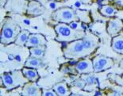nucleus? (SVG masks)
<instances>
[{
    "label": "nucleus",
    "mask_w": 123,
    "mask_h": 96,
    "mask_svg": "<svg viewBox=\"0 0 123 96\" xmlns=\"http://www.w3.org/2000/svg\"><path fill=\"white\" fill-rule=\"evenodd\" d=\"M120 67H122V68H123V60L121 61V63H120Z\"/></svg>",
    "instance_id": "nucleus-27"
},
{
    "label": "nucleus",
    "mask_w": 123,
    "mask_h": 96,
    "mask_svg": "<svg viewBox=\"0 0 123 96\" xmlns=\"http://www.w3.org/2000/svg\"><path fill=\"white\" fill-rule=\"evenodd\" d=\"M21 28L14 20L8 18L2 25L1 34H0V41L3 45L14 43L18 33L21 32Z\"/></svg>",
    "instance_id": "nucleus-3"
},
{
    "label": "nucleus",
    "mask_w": 123,
    "mask_h": 96,
    "mask_svg": "<svg viewBox=\"0 0 123 96\" xmlns=\"http://www.w3.org/2000/svg\"><path fill=\"white\" fill-rule=\"evenodd\" d=\"M80 1H81L82 2H83V3L85 4H89L91 2V0H80Z\"/></svg>",
    "instance_id": "nucleus-25"
},
{
    "label": "nucleus",
    "mask_w": 123,
    "mask_h": 96,
    "mask_svg": "<svg viewBox=\"0 0 123 96\" xmlns=\"http://www.w3.org/2000/svg\"><path fill=\"white\" fill-rule=\"evenodd\" d=\"M111 48L117 53L123 55V37L115 36L111 41Z\"/></svg>",
    "instance_id": "nucleus-16"
},
{
    "label": "nucleus",
    "mask_w": 123,
    "mask_h": 96,
    "mask_svg": "<svg viewBox=\"0 0 123 96\" xmlns=\"http://www.w3.org/2000/svg\"><path fill=\"white\" fill-rule=\"evenodd\" d=\"M76 14L77 17L79 18V21L82 22L83 23H90L91 22L90 13L87 10H76Z\"/></svg>",
    "instance_id": "nucleus-20"
},
{
    "label": "nucleus",
    "mask_w": 123,
    "mask_h": 96,
    "mask_svg": "<svg viewBox=\"0 0 123 96\" xmlns=\"http://www.w3.org/2000/svg\"><path fill=\"white\" fill-rule=\"evenodd\" d=\"M49 7H50L51 9H53V10H55V8H56V3L55 2H50V3L49 4Z\"/></svg>",
    "instance_id": "nucleus-24"
},
{
    "label": "nucleus",
    "mask_w": 123,
    "mask_h": 96,
    "mask_svg": "<svg viewBox=\"0 0 123 96\" xmlns=\"http://www.w3.org/2000/svg\"><path fill=\"white\" fill-rule=\"evenodd\" d=\"M92 63L94 72L98 73V72L111 68L114 64V60L111 57H107L103 55H98L92 59Z\"/></svg>",
    "instance_id": "nucleus-6"
},
{
    "label": "nucleus",
    "mask_w": 123,
    "mask_h": 96,
    "mask_svg": "<svg viewBox=\"0 0 123 96\" xmlns=\"http://www.w3.org/2000/svg\"><path fill=\"white\" fill-rule=\"evenodd\" d=\"M24 66L38 69V68H43V67H45V64H44V61L42 60L41 58H37V57H34V56H30V57L26 60V61L25 62Z\"/></svg>",
    "instance_id": "nucleus-14"
},
{
    "label": "nucleus",
    "mask_w": 123,
    "mask_h": 96,
    "mask_svg": "<svg viewBox=\"0 0 123 96\" xmlns=\"http://www.w3.org/2000/svg\"><path fill=\"white\" fill-rule=\"evenodd\" d=\"M100 14L104 17L113 18L117 13V9L114 5H104L100 9Z\"/></svg>",
    "instance_id": "nucleus-18"
},
{
    "label": "nucleus",
    "mask_w": 123,
    "mask_h": 96,
    "mask_svg": "<svg viewBox=\"0 0 123 96\" xmlns=\"http://www.w3.org/2000/svg\"><path fill=\"white\" fill-rule=\"evenodd\" d=\"M103 94H102V92H100V91H96L95 93V95H102Z\"/></svg>",
    "instance_id": "nucleus-26"
},
{
    "label": "nucleus",
    "mask_w": 123,
    "mask_h": 96,
    "mask_svg": "<svg viewBox=\"0 0 123 96\" xmlns=\"http://www.w3.org/2000/svg\"><path fill=\"white\" fill-rule=\"evenodd\" d=\"M30 34L31 33L26 30H21V32L18 33V35L17 36V38L14 41V44L18 46L25 45V44L27 43Z\"/></svg>",
    "instance_id": "nucleus-17"
},
{
    "label": "nucleus",
    "mask_w": 123,
    "mask_h": 96,
    "mask_svg": "<svg viewBox=\"0 0 123 96\" xmlns=\"http://www.w3.org/2000/svg\"><path fill=\"white\" fill-rule=\"evenodd\" d=\"M113 5L115 6V7H117V8H118V9H122L123 8V0H114L113 1Z\"/></svg>",
    "instance_id": "nucleus-23"
},
{
    "label": "nucleus",
    "mask_w": 123,
    "mask_h": 96,
    "mask_svg": "<svg viewBox=\"0 0 123 96\" xmlns=\"http://www.w3.org/2000/svg\"><path fill=\"white\" fill-rule=\"evenodd\" d=\"M51 1H55V0H51Z\"/></svg>",
    "instance_id": "nucleus-28"
},
{
    "label": "nucleus",
    "mask_w": 123,
    "mask_h": 96,
    "mask_svg": "<svg viewBox=\"0 0 123 96\" xmlns=\"http://www.w3.org/2000/svg\"><path fill=\"white\" fill-rule=\"evenodd\" d=\"M83 46L87 56H90L96 50V48L98 47L99 45V38L91 33H85L84 36L82 38Z\"/></svg>",
    "instance_id": "nucleus-7"
},
{
    "label": "nucleus",
    "mask_w": 123,
    "mask_h": 96,
    "mask_svg": "<svg viewBox=\"0 0 123 96\" xmlns=\"http://www.w3.org/2000/svg\"><path fill=\"white\" fill-rule=\"evenodd\" d=\"M83 80H84L85 83H86V85L84 87V89H86L87 87L94 86L97 79L95 78V76H93V75H87V76H86V77L83 79Z\"/></svg>",
    "instance_id": "nucleus-21"
},
{
    "label": "nucleus",
    "mask_w": 123,
    "mask_h": 96,
    "mask_svg": "<svg viewBox=\"0 0 123 96\" xmlns=\"http://www.w3.org/2000/svg\"><path fill=\"white\" fill-rule=\"evenodd\" d=\"M22 71L24 74L25 77L30 82H37L40 78V76L38 74L37 70L36 68H32V67H22Z\"/></svg>",
    "instance_id": "nucleus-13"
},
{
    "label": "nucleus",
    "mask_w": 123,
    "mask_h": 96,
    "mask_svg": "<svg viewBox=\"0 0 123 96\" xmlns=\"http://www.w3.org/2000/svg\"><path fill=\"white\" fill-rule=\"evenodd\" d=\"M44 11V7L40 2L36 0H30L28 2L26 8V14L29 17H37L42 14Z\"/></svg>",
    "instance_id": "nucleus-11"
},
{
    "label": "nucleus",
    "mask_w": 123,
    "mask_h": 96,
    "mask_svg": "<svg viewBox=\"0 0 123 96\" xmlns=\"http://www.w3.org/2000/svg\"><path fill=\"white\" fill-rule=\"evenodd\" d=\"M53 89L56 91V95L60 96L69 95L71 93L70 89L66 82H61V83H58V84H55L53 87Z\"/></svg>",
    "instance_id": "nucleus-15"
},
{
    "label": "nucleus",
    "mask_w": 123,
    "mask_h": 96,
    "mask_svg": "<svg viewBox=\"0 0 123 96\" xmlns=\"http://www.w3.org/2000/svg\"><path fill=\"white\" fill-rule=\"evenodd\" d=\"M52 18L57 22L70 24L73 22L79 21L76 14V10L70 7H62L57 9L52 14Z\"/></svg>",
    "instance_id": "nucleus-5"
},
{
    "label": "nucleus",
    "mask_w": 123,
    "mask_h": 96,
    "mask_svg": "<svg viewBox=\"0 0 123 96\" xmlns=\"http://www.w3.org/2000/svg\"><path fill=\"white\" fill-rule=\"evenodd\" d=\"M47 41L44 35L39 34V33H32L30 35L29 40L25 46L30 48L32 47H37V46L45 45Z\"/></svg>",
    "instance_id": "nucleus-12"
},
{
    "label": "nucleus",
    "mask_w": 123,
    "mask_h": 96,
    "mask_svg": "<svg viewBox=\"0 0 123 96\" xmlns=\"http://www.w3.org/2000/svg\"><path fill=\"white\" fill-rule=\"evenodd\" d=\"M45 48H46L45 45H41V46H37V47L30 48V56L42 59L44 56V53H45Z\"/></svg>",
    "instance_id": "nucleus-19"
},
{
    "label": "nucleus",
    "mask_w": 123,
    "mask_h": 96,
    "mask_svg": "<svg viewBox=\"0 0 123 96\" xmlns=\"http://www.w3.org/2000/svg\"><path fill=\"white\" fill-rule=\"evenodd\" d=\"M1 80L3 87L9 90L18 87H23L29 82L22 70L4 72L1 76Z\"/></svg>",
    "instance_id": "nucleus-2"
},
{
    "label": "nucleus",
    "mask_w": 123,
    "mask_h": 96,
    "mask_svg": "<svg viewBox=\"0 0 123 96\" xmlns=\"http://www.w3.org/2000/svg\"><path fill=\"white\" fill-rule=\"evenodd\" d=\"M42 95L43 96H56L57 95L56 91L53 89H42Z\"/></svg>",
    "instance_id": "nucleus-22"
},
{
    "label": "nucleus",
    "mask_w": 123,
    "mask_h": 96,
    "mask_svg": "<svg viewBox=\"0 0 123 96\" xmlns=\"http://www.w3.org/2000/svg\"><path fill=\"white\" fill-rule=\"evenodd\" d=\"M75 69L78 74H91L94 72V67L92 60L89 58H83L76 62Z\"/></svg>",
    "instance_id": "nucleus-9"
},
{
    "label": "nucleus",
    "mask_w": 123,
    "mask_h": 96,
    "mask_svg": "<svg viewBox=\"0 0 123 96\" xmlns=\"http://www.w3.org/2000/svg\"><path fill=\"white\" fill-rule=\"evenodd\" d=\"M64 56L68 59H82L88 56L86 52L82 39L66 43V47L64 48Z\"/></svg>",
    "instance_id": "nucleus-4"
},
{
    "label": "nucleus",
    "mask_w": 123,
    "mask_h": 96,
    "mask_svg": "<svg viewBox=\"0 0 123 96\" xmlns=\"http://www.w3.org/2000/svg\"><path fill=\"white\" fill-rule=\"evenodd\" d=\"M54 29L56 33V41L66 43L82 39L86 33L83 29H73L69 24L61 22L55 25Z\"/></svg>",
    "instance_id": "nucleus-1"
},
{
    "label": "nucleus",
    "mask_w": 123,
    "mask_h": 96,
    "mask_svg": "<svg viewBox=\"0 0 123 96\" xmlns=\"http://www.w3.org/2000/svg\"><path fill=\"white\" fill-rule=\"evenodd\" d=\"M123 30V21L118 18H111L107 22L106 31L111 37L117 36Z\"/></svg>",
    "instance_id": "nucleus-8"
},
{
    "label": "nucleus",
    "mask_w": 123,
    "mask_h": 96,
    "mask_svg": "<svg viewBox=\"0 0 123 96\" xmlns=\"http://www.w3.org/2000/svg\"><path fill=\"white\" fill-rule=\"evenodd\" d=\"M21 95L25 96H40L42 95V89L36 84V82L29 81L22 87Z\"/></svg>",
    "instance_id": "nucleus-10"
}]
</instances>
